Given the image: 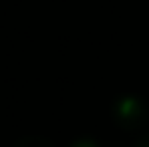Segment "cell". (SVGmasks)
<instances>
[{
	"label": "cell",
	"mask_w": 149,
	"mask_h": 147,
	"mask_svg": "<svg viewBox=\"0 0 149 147\" xmlns=\"http://www.w3.org/2000/svg\"><path fill=\"white\" fill-rule=\"evenodd\" d=\"M135 147H149V137H145V139H141V141H139V143H137Z\"/></svg>",
	"instance_id": "1"
}]
</instances>
